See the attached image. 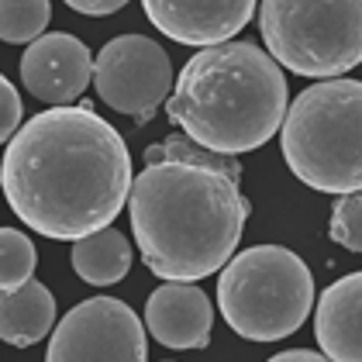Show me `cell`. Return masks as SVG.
<instances>
[{
  "instance_id": "obj_12",
  "label": "cell",
  "mask_w": 362,
  "mask_h": 362,
  "mask_svg": "<svg viewBox=\"0 0 362 362\" xmlns=\"http://www.w3.org/2000/svg\"><path fill=\"white\" fill-rule=\"evenodd\" d=\"M317 349L334 362H362V273L334 279L314 314Z\"/></svg>"
},
{
  "instance_id": "obj_6",
  "label": "cell",
  "mask_w": 362,
  "mask_h": 362,
  "mask_svg": "<svg viewBox=\"0 0 362 362\" xmlns=\"http://www.w3.org/2000/svg\"><path fill=\"white\" fill-rule=\"evenodd\" d=\"M259 31L297 76L332 80L362 62V0H262Z\"/></svg>"
},
{
  "instance_id": "obj_8",
  "label": "cell",
  "mask_w": 362,
  "mask_h": 362,
  "mask_svg": "<svg viewBox=\"0 0 362 362\" xmlns=\"http://www.w3.org/2000/svg\"><path fill=\"white\" fill-rule=\"evenodd\" d=\"M45 356L49 362H145L148 338L124 300L90 297L56 325Z\"/></svg>"
},
{
  "instance_id": "obj_10",
  "label": "cell",
  "mask_w": 362,
  "mask_h": 362,
  "mask_svg": "<svg viewBox=\"0 0 362 362\" xmlns=\"http://www.w3.org/2000/svg\"><path fill=\"white\" fill-rule=\"evenodd\" d=\"M259 0H141L145 18L180 45H218L235 38L255 14Z\"/></svg>"
},
{
  "instance_id": "obj_14",
  "label": "cell",
  "mask_w": 362,
  "mask_h": 362,
  "mask_svg": "<svg viewBox=\"0 0 362 362\" xmlns=\"http://www.w3.org/2000/svg\"><path fill=\"white\" fill-rule=\"evenodd\" d=\"M69 259H73L76 276L86 279L90 286H114L132 269V245L114 224H107L93 235L76 238Z\"/></svg>"
},
{
  "instance_id": "obj_1",
  "label": "cell",
  "mask_w": 362,
  "mask_h": 362,
  "mask_svg": "<svg viewBox=\"0 0 362 362\" xmlns=\"http://www.w3.org/2000/svg\"><path fill=\"white\" fill-rule=\"evenodd\" d=\"M124 139L90 104L49 107L25 121L0 159L11 211L31 231L76 242L117 221L132 194Z\"/></svg>"
},
{
  "instance_id": "obj_5",
  "label": "cell",
  "mask_w": 362,
  "mask_h": 362,
  "mask_svg": "<svg viewBox=\"0 0 362 362\" xmlns=\"http://www.w3.org/2000/svg\"><path fill=\"white\" fill-rule=\"evenodd\" d=\"M218 307L224 325L245 341H283L304 328L314 307V276L297 252L252 245L221 266Z\"/></svg>"
},
{
  "instance_id": "obj_2",
  "label": "cell",
  "mask_w": 362,
  "mask_h": 362,
  "mask_svg": "<svg viewBox=\"0 0 362 362\" xmlns=\"http://www.w3.org/2000/svg\"><path fill=\"white\" fill-rule=\"evenodd\" d=\"M128 218L141 262L159 279H204L221 273L249 221L238 180L221 169L163 159L132 180Z\"/></svg>"
},
{
  "instance_id": "obj_16",
  "label": "cell",
  "mask_w": 362,
  "mask_h": 362,
  "mask_svg": "<svg viewBox=\"0 0 362 362\" xmlns=\"http://www.w3.org/2000/svg\"><path fill=\"white\" fill-rule=\"evenodd\" d=\"M38 252L18 228H0V290H18L35 276Z\"/></svg>"
},
{
  "instance_id": "obj_20",
  "label": "cell",
  "mask_w": 362,
  "mask_h": 362,
  "mask_svg": "<svg viewBox=\"0 0 362 362\" xmlns=\"http://www.w3.org/2000/svg\"><path fill=\"white\" fill-rule=\"evenodd\" d=\"M317 362V359H328L321 349H286V352H279L273 356V362Z\"/></svg>"
},
{
  "instance_id": "obj_18",
  "label": "cell",
  "mask_w": 362,
  "mask_h": 362,
  "mask_svg": "<svg viewBox=\"0 0 362 362\" xmlns=\"http://www.w3.org/2000/svg\"><path fill=\"white\" fill-rule=\"evenodd\" d=\"M18 128H21V97L7 76H0V145L14 139Z\"/></svg>"
},
{
  "instance_id": "obj_11",
  "label": "cell",
  "mask_w": 362,
  "mask_h": 362,
  "mask_svg": "<svg viewBox=\"0 0 362 362\" xmlns=\"http://www.w3.org/2000/svg\"><path fill=\"white\" fill-rule=\"evenodd\" d=\"M145 328L166 349H204L214 328L211 297L194 279H166L145 304Z\"/></svg>"
},
{
  "instance_id": "obj_9",
  "label": "cell",
  "mask_w": 362,
  "mask_h": 362,
  "mask_svg": "<svg viewBox=\"0 0 362 362\" xmlns=\"http://www.w3.org/2000/svg\"><path fill=\"white\" fill-rule=\"evenodd\" d=\"M90 80H93V56L86 42L69 31L38 35L21 56V83L42 104L52 107L76 104L86 93Z\"/></svg>"
},
{
  "instance_id": "obj_4",
  "label": "cell",
  "mask_w": 362,
  "mask_h": 362,
  "mask_svg": "<svg viewBox=\"0 0 362 362\" xmlns=\"http://www.w3.org/2000/svg\"><path fill=\"white\" fill-rule=\"evenodd\" d=\"M279 139L290 173L310 190H362V83L332 76L307 86L286 107Z\"/></svg>"
},
{
  "instance_id": "obj_17",
  "label": "cell",
  "mask_w": 362,
  "mask_h": 362,
  "mask_svg": "<svg viewBox=\"0 0 362 362\" xmlns=\"http://www.w3.org/2000/svg\"><path fill=\"white\" fill-rule=\"evenodd\" d=\"M328 235L341 249L362 252V190L338 194V200H334V207H332Z\"/></svg>"
},
{
  "instance_id": "obj_7",
  "label": "cell",
  "mask_w": 362,
  "mask_h": 362,
  "mask_svg": "<svg viewBox=\"0 0 362 362\" xmlns=\"http://www.w3.org/2000/svg\"><path fill=\"white\" fill-rule=\"evenodd\" d=\"M173 62L166 49L145 35H117L93 59V86L117 114L152 121L156 107L173 93Z\"/></svg>"
},
{
  "instance_id": "obj_19",
  "label": "cell",
  "mask_w": 362,
  "mask_h": 362,
  "mask_svg": "<svg viewBox=\"0 0 362 362\" xmlns=\"http://www.w3.org/2000/svg\"><path fill=\"white\" fill-rule=\"evenodd\" d=\"M66 7H73L76 14H86V18H104V14H117L128 0H62Z\"/></svg>"
},
{
  "instance_id": "obj_13",
  "label": "cell",
  "mask_w": 362,
  "mask_h": 362,
  "mask_svg": "<svg viewBox=\"0 0 362 362\" xmlns=\"http://www.w3.org/2000/svg\"><path fill=\"white\" fill-rule=\"evenodd\" d=\"M56 325V297L31 276L18 290H0V341L28 349Z\"/></svg>"
},
{
  "instance_id": "obj_3",
  "label": "cell",
  "mask_w": 362,
  "mask_h": 362,
  "mask_svg": "<svg viewBox=\"0 0 362 362\" xmlns=\"http://www.w3.org/2000/svg\"><path fill=\"white\" fill-rule=\"evenodd\" d=\"M290 90L283 66L252 42L204 45L166 97L169 121L194 141L228 156L262 148L283 128Z\"/></svg>"
},
{
  "instance_id": "obj_15",
  "label": "cell",
  "mask_w": 362,
  "mask_h": 362,
  "mask_svg": "<svg viewBox=\"0 0 362 362\" xmlns=\"http://www.w3.org/2000/svg\"><path fill=\"white\" fill-rule=\"evenodd\" d=\"M52 18L49 0H0V42L28 45Z\"/></svg>"
}]
</instances>
